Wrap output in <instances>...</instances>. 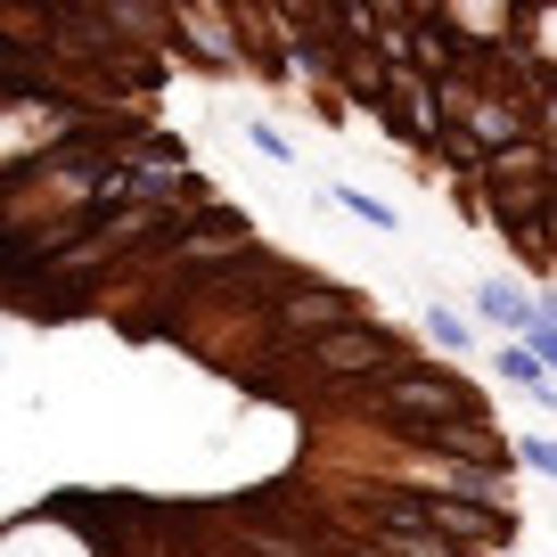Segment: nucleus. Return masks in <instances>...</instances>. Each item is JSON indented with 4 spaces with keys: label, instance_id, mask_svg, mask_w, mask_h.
I'll use <instances>...</instances> for the list:
<instances>
[{
    "label": "nucleus",
    "instance_id": "f03ea898",
    "mask_svg": "<svg viewBox=\"0 0 557 557\" xmlns=\"http://www.w3.org/2000/svg\"><path fill=\"white\" fill-rule=\"evenodd\" d=\"M426 517H435V533L451 541V549L468 557H492L517 541V508L508 500H451V492H426Z\"/></svg>",
    "mask_w": 557,
    "mask_h": 557
},
{
    "label": "nucleus",
    "instance_id": "9d476101",
    "mask_svg": "<svg viewBox=\"0 0 557 557\" xmlns=\"http://www.w3.org/2000/svg\"><path fill=\"white\" fill-rule=\"evenodd\" d=\"M541 410H557V385H549V394H541Z\"/></svg>",
    "mask_w": 557,
    "mask_h": 557
},
{
    "label": "nucleus",
    "instance_id": "1a4fd4ad",
    "mask_svg": "<svg viewBox=\"0 0 557 557\" xmlns=\"http://www.w3.org/2000/svg\"><path fill=\"white\" fill-rule=\"evenodd\" d=\"M255 148H262V157H271V164H287V157H296V148H287V139L271 132V123H255Z\"/></svg>",
    "mask_w": 557,
    "mask_h": 557
},
{
    "label": "nucleus",
    "instance_id": "0eeeda50",
    "mask_svg": "<svg viewBox=\"0 0 557 557\" xmlns=\"http://www.w3.org/2000/svg\"><path fill=\"white\" fill-rule=\"evenodd\" d=\"M336 197H345V206L361 213L369 230H394V206H377V197H369V189H336Z\"/></svg>",
    "mask_w": 557,
    "mask_h": 557
},
{
    "label": "nucleus",
    "instance_id": "20e7f679",
    "mask_svg": "<svg viewBox=\"0 0 557 557\" xmlns=\"http://www.w3.org/2000/svg\"><path fill=\"white\" fill-rule=\"evenodd\" d=\"M500 385H517V394H533V401H541L557 377H549V361H541L533 345H500Z\"/></svg>",
    "mask_w": 557,
    "mask_h": 557
},
{
    "label": "nucleus",
    "instance_id": "6e6552de",
    "mask_svg": "<svg viewBox=\"0 0 557 557\" xmlns=\"http://www.w3.org/2000/svg\"><path fill=\"white\" fill-rule=\"evenodd\" d=\"M533 352L557 369V304H541V329H533Z\"/></svg>",
    "mask_w": 557,
    "mask_h": 557
},
{
    "label": "nucleus",
    "instance_id": "f257e3e1",
    "mask_svg": "<svg viewBox=\"0 0 557 557\" xmlns=\"http://www.w3.org/2000/svg\"><path fill=\"white\" fill-rule=\"evenodd\" d=\"M492 401L475 394L459 369H443V361H418V369H401L394 385H377V394H361V418H377L385 435H418V426H451V418H484Z\"/></svg>",
    "mask_w": 557,
    "mask_h": 557
},
{
    "label": "nucleus",
    "instance_id": "423d86ee",
    "mask_svg": "<svg viewBox=\"0 0 557 557\" xmlns=\"http://www.w3.org/2000/svg\"><path fill=\"white\" fill-rule=\"evenodd\" d=\"M517 459H524V468H541V475L557 484V443H549V435H517Z\"/></svg>",
    "mask_w": 557,
    "mask_h": 557
},
{
    "label": "nucleus",
    "instance_id": "39448f33",
    "mask_svg": "<svg viewBox=\"0 0 557 557\" xmlns=\"http://www.w3.org/2000/svg\"><path fill=\"white\" fill-rule=\"evenodd\" d=\"M426 336H435L443 352H468V320H459V312H443V304H426Z\"/></svg>",
    "mask_w": 557,
    "mask_h": 557
},
{
    "label": "nucleus",
    "instance_id": "7ed1b4c3",
    "mask_svg": "<svg viewBox=\"0 0 557 557\" xmlns=\"http://www.w3.org/2000/svg\"><path fill=\"white\" fill-rule=\"evenodd\" d=\"M475 312H484L492 329H508V345H533V329H541V304L524 296L517 278H484V287H475Z\"/></svg>",
    "mask_w": 557,
    "mask_h": 557
}]
</instances>
